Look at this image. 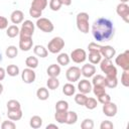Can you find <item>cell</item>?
<instances>
[{
    "instance_id": "1",
    "label": "cell",
    "mask_w": 129,
    "mask_h": 129,
    "mask_svg": "<svg viewBox=\"0 0 129 129\" xmlns=\"http://www.w3.org/2000/svg\"><path fill=\"white\" fill-rule=\"evenodd\" d=\"M92 34L99 42L109 41L114 37L115 28L113 22L105 17H99L92 25Z\"/></svg>"
},
{
    "instance_id": "2",
    "label": "cell",
    "mask_w": 129,
    "mask_h": 129,
    "mask_svg": "<svg viewBox=\"0 0 129 129\" xmlns=\"http://www.w3.org/2000/svg\"><path fill=\"white\" fill-rule=\"evenodd\" d=\"M77 27L83 33H88L90 29L89 25V14L87 12H80L76 17Z\"/></svg>"
},
{
    "instance_id": "3",
    "label": "cell",
    "mask_w": 129,
    "mask_h": 129,
    "mask_svg": "<svg viewBox=\"0 0 129 129\" xmlns=\"http://www.w3.org/2000/svg\"><path fill=\"white\" fill-rule=\"evenodd\" d=\"M100 68L103 73H105L106 77H117V69L111 61V59H101Z\"/></svg>"
},
{
    "instance_id": "4",
    "label": "cell",
    "mask_w": 129,
    "mask_h": 129,
    "mask_svg": "<svg viewBox=\"0 0 129 129\" xmlns=\"http://www.w3.org/2000/svg\"><path fill=\"white\" fill-rule=\"evenodd\" d=\"M64 46V40L60 36L53 37L47 43V50L51 53H58Z\"/></svg>"
},
{
    "instance_id": "5",
    "label": "cell",
    "mask_w": 129,
    "mask_h": 129,
    "mask_svg": "<svg viewBox=\"0 0 129 129\" xmlns=\"http://www.w3.org/2000/svg\"><path fill=\"white\" fill-rule=\"evenodd\" d=\"M35 25L37 26V28H39L41 31L43 32H46V33H49V32H52L53 29H54V26L52 24V22L45 18V17H40V18H37V21L35 23Z\"/></svg>"
},
{
    "instance_id": "6",
    "label": "cell",
    "mask_w": 129,
    "mask_h": 129,
    "mask_svg": "<svg viewBox=\"0 0 129 129\" xmlns=\"http://www.w3.org/2000/svg\"><path fill=\"white\" fill-rule=\"evenodd\" d=\"M115 62L123 71L129 70V50H125L124 52L118 54L115 58Z\"/></svg>"
},
{
    "instance_id": "7",
    "label": "cell",
    "mask_w": 129,
    "mask_h": 129,
    "mask_svg": "<svg viewBox=\"0 0 129 129\" xmlns=\"http://www.w3.org/2000/svg\"><path fill=\"white\" fill-rule=\"evenodd\" d=\"M70 58L76 63H82L87 59V52L83 48H76L71 52Z\"/></svg>"
},
{
    "instance_id": "8",
    "label": "cell",
    "mask_w": 129,
    "mask_h": 129,
    "mask_svg": "<svg viewBox=\"0 0 129 129\" xmlns=\"http://www.w3.org/2000/svg\"><path fill=\"white\" fill-rule=\"evenodd\" d=\"M81 69L78 67H70L66 72V78L70 83H75L80 80Z\"/></svg>"
},
{
    "instance_id": "9",
    "label": "cell",
    "mask_w": 129,
    "mask_h": 129,
    "mask_svg": "<svg viewBox=\"0 0 129 129\" xmlns=\"http://www.w3.org/2000/svg\"><path fill=\"white\" fill-rule=\"evenodd\" d=\"M116 12L126 23L129 22V6L127 5V3L120 2L116 7Z\"/></svg>"
},
{
    "instance_id": "10",
    "label": "cell",
    "mask_w": 129,
    "mask_h": 129,
    "mask_svg": "<svg viewBox=\"0 0 129 129\" xmlns=\"http://www.w3.org/2000/svg\"><path fill=\"white\" fill-rule=\"evenodd\" d=\"M35 78H36V75H35V72L33 71V69L26 68L21 73V79H22V81L25 84H31V83H33L35 81Z\"/></svg>"
},
{
    "instance_id": "11",
    "label": "cell",
    "mask_w": 129,
    "mask_h": 129,
    "mask_svg": "<svg viewBox=\"0 0 129 129\" xmlns=\"http://www.w3.org/2000/svg\"><path fill=\"white\" fill-rule=\"evenodd\" d=\"M102 111H103V113L107 117H114L117 114L118 108H117V105L115 103H113V102L110 101V102H108L106 104H103Z\"/></svg>"
},
{
    "instance_id": "12",
    "label": "cell",
    "mask_w": 129,
    "mask_h": 129,
    "mask_svg": "<svg viewBox=\"0 0 129 129\" xmlns=\"http://www.w3.org/2000/svg\"><path fill=\"white\" fill-rule=\"evenodd\" d=\"M100 53L102 56H104V58L112 59L116 54V49L111 45H104V46H101Z\"/></svg>"
},
{
    "instance_id": "13",
    "label": "cell",
    "mask_w": 129,
    "mask_h": 129,
    "mask_svg": "<svg viewBox=\"0 0 129 129\" xmlns=\"http://www.w3.org/2000/svg\"><path fill=\"white\" fill-rule=\"evenodd\" d=\"M96 74V67L93 63H86L81 69V75L85 78H92Z\"/></svg>"
},
{
    "instance_id": "14",
    "label": "cell",
    "mask_w": 129,
    "mask_h": 129,
    "mask_svg": "<svg viewBox=\"0 0 129 129\" xmlns=\"http://www.w3.org/2000/svg\"><path fill=\"white\" fill-rule=\"evenodd\" d=\"M78 89L80 91V93L83 94H89L92 91V84L90 81H88L87 79L81 80L78 84Z\"/></svg>"
},
{
    "instance_id": "15",
    "label": "cell",
    "mask_w": 129,
    "mask_h": 129,
    "mask_svg": "<svg viewBox=\"0 0 129 129\" xmlns=\"http://www.w3.org/2000/svg\"><path fill=\"white\" fill-rule=\"evenodd\" d=\"M23 19H24V13H23L21 10H18V9L14 10V11L11 13V15H10V20H11V22H12L13 24H16V25L22 23V22H23Z\"/></svg>"
},
{
    "instance_id": "16",
    "label": "cell",
    "mask_w": 129,
    "mask_h": 129,
    "mask_svg": "<svg viewBox=\"0 0 129 129\" xmlns=\"http://www.w3.org/2000/svg\"><path fill=\"white\" fill-rule=\"evenodd\" d=\"M33 46L32 37L30 38H20L19 39V48L23 51H28Z\"/></svg>"
},
{
    "instance_id": "17",
    "label": "cell",
    "mask_w": 129,
    "mask_h": 129,
    "mask_svg": "<svg viewBox=\"0 0 129 129\" xmlns=\"http://www.w3.org/2000/svg\"><path fill=\"white\" fill-rule=\"evenodd\" d=\"M87 57H89L90 63H93V64L99 63L102 59V55L98 50H89V56Z\"/></svg>"
},
{
    "instance_id": "18",
    "label": "cell",
    "mask_w": 129,
    "mask_h": 129,
    "mask_svg": "<svg viewBox=\"0 0 129 129\" xmlns=\"http://www.w3.org/2000/svg\"><path fill=\"white\" fill-rule=\"evenodd\" d=\"M46 73H47V76L48 77H52V78H57L60 74V67L59 64H56V63H52L50 64L47 70H46Z\"/></svg>"
},
{
    "instance_id": "19",
    "label": "cell",
    "mask_w": 129,
    "mask_h": 129,
    "mask_svg": "<svg viewBox=\"0 0 129 129\" xmlns=\"http://www.w3.org/2000/svg\"><path fill=\"white\" fill-rule=\"evenodd\" d=\"M33 52L35 55H37L39 57H46L48 54L47 48H45L43 45H39V44H37L33 47Z\"/></svg>"
},
{
    "instance_id": "20",
    "label": "cell",
    "mask_w": 129,
    "mask_h": 129,
    "mask_svg": "<svg viewBox=\"0 0 129 129\" xmlns=\"http://www.w3.org/2000/svg\"><path fill=\"white\" fill-rule=\"evenodd\" d=\"M7 116L12 121H18V120H20L22 118V111H21V109H18V110H8L7 111Z\"/></svg>"
},
{
    "instance_id": "21",
    "label": "cell",
    "mask_w": 129,
    "mask_h": 129,
    "mask_svg": "<svg viewBox=\"0 0 129 129\" xmlns=\"http://www.w3.org/2000/svg\"><path fill=\"white\" fill-rule=\"evenodd\" d=\"M19 31H20V29L18 28V26L16 24H13V25H10L7 27L6 34L8 37L13 38V37H16L17 35H19Z\"/></svg>"
},
{
    "instance_id": "22",
    "label": "cell",
    "mask_w": 129,
    "mask_h": 129,
    "mask_svg": "<svg viewBox=\"0 0 129 129\" xmlns=\"http://www.w3.org/2000/svg\"><path fill=\"white\" fill-rule=\"evenodd\" d=\"M29 125L31 128H34V129H37V128H40L41 125H42V119L41 117L35 115V116H32L30 118V121H29Z\"/></svg>"
},
{
    "instance_id": "23",
    "label": "cell",
    "mask_w": 129,
    "mask_h": 129,
    "mask_svg": "<svg viewBox=\"0 0 129 129\" xmlns=\"http://www.w3.org/2000/svg\"><path fill=\"white\" fill-rule=\"evenodd\" d=\"M56 60H57V63L60 64V66H68V64L70 63L71 58H70V56H69L68 53L61 52V53H59V54L57 55Z\"/></svg>"
},
{
    "instance_id": "24",
    "label": "cell",
    "mask_w": 129,
    "mask_h": 129,
    "mask_svg": "<svg viewBox=\"0 0 129 129\" xmlns=\"http://www.w3.org/2000/svg\"><path fill=\"white\" fill-rule=\"evenodd\" d=\"M36 97H37L39 100H41V101H45V100H47L48 97H49L48 90H47L46 88H44V87L39 88V89L36 91Z\"/></svg>"
},
{
    "instance_id": "25",
    "label": "cell",
    "mask_w": 129,
    "mask_h": 129,
    "mask_svg": "<svg viewBox=\"0 0 129 129\" xmlns=\"http://www.w3.org/2000/svg\"><path fill=\"white\" fill-rule=\"evenodd\" d=\"M47 3H48L47 0H32L30 7H33V8H36V9L42 11L43 9L46 8Z\"/></svg>"
},
{
    "instance_id": "26",
    "label": "cell",
    "mask_w": 129,
    "mask_h": 129,
    "mask_svg": "<svg viewBox=\"0 0 129 129\" xmlns=\"http://www.w3.org/2000/svg\"><path fill=\"white\" fill-rule=\"evenodd\" d=\"M25 64L27 68H30V69H36L38 67V58L36 56H28L26 59H25Z\"/></svg>"
},
{
    "instance_id": "27",
    "label": "cell",
    "mask_w": 129,
    "mask_h": 129,
    "mask_svg": "<svg viewBox=\"0 0 129 129\" xmlns=\"http://www.w3.org/2000/svg\"><path fill=\"white\" fill-rule=\"evenodd\" d=\"M75 92H76V88H75V86H74L72 83L64 84V86H63V88H62V93H63L66 96L71 97V96H73V95L75 94Z\"/></svg>"
},
{
    "instance_id": "28",
    "label": "cell",
    "mask_w": 129,
    "mask_h": 129,
    "mask_svg": "<svg viewBox=\"0 0 129 129\" xmlns=\"http://www.w3.org/2000/svg\"><path fill=\"white\" fill-rule=\"evenodd\" d=\"M78 121V114L74 111H68L67 113V119H66V123L69 125H73Z\"/></svg>"
},
{
    "instance_id": "29",
    "label": "cell",
    "mask_w": 129,
    "mask_h": 129,
    "mask_svg": "<svg viewBox=\"0 0 129 129\" xmlns=\"http://www.w3.org/2000/svg\"><path fill=\"white\" fill-rule=\"evenodd\" d=\"M118 85V79L117 77H106L105 78V86L111 89L116 88Z\"/></svg>"
},
{
    "instance_id": "30",
    "label": "cell",
    "mask_w": 129,
    "mask_h": 129,
    "mask_svg": "<svg viewBox=\"0 0 129 129\" xmlns=\"http://www.w3.org/2000/svg\"><path fill=\"white\" fill-rule=\"evenodd\" d=\"M93 86H105V77L102 75H94L92 80Z\"/></svg>"
},
{
    "instance_id": "31",
    "label": "cell",
    "mask_w": 129,
    "mask_h": 129,
    "mask_svg": "<svg viewBox=\"0 0 129 129\" xmlns=\"http://www.w3.org/2000/svg\"><path fill=\"white\" fill-rule=\"evenodd\" d=\"M5 53H6V56L9 57V58H14L17 54H18V48L14 45H9L6 50H5Z\"/></svg>"
},
{
    "instance_id": "32",
    "label": "cell",
    "mask_w": 129,
    "mask_h": 129,
    "mask_svg": "<svg viewBox=\"0 0 129 129\" xmlns=\"http://www.w3.org/2000/svg\"><path fill=\"white\" fill-rule=\"evenodd\" d=\"M6 74L10 77H16L19 75V68L16 64H9L6 68Z\"/></svg>"
},
{
    "instance_id": "33",
    "label": "cell",
    "mask_w": 129,
    "mask_h": 129,
    "mask_svg": "<svg viewBox=\"0 0 129 129\" xmlns=\"http://www.w3.org/2000/svg\"><path fill=\"white\" fill-rule=\"evenodd\" d=\"M67 113L68 111H55V114H54V119L60 123V124H63L66 123V119H67Z\"/></svg>"
},
{
    "instance_id": "34",
    "label": "cell",
    "mask_w": 129,
    "mask_h": 129,
    "mask_svg": "<svg viewBox=\"0 0 129 129\" xmlns=\"http://www.w3.org/2000/svg\"><path fill=\"white\" fill-rule=\"evenodd\" d=\"M46 85H47V88L50 89V90H55L58 88L59 86V81L57 80V78H52V77H49L47 82H46Z\"/></svg>"
},
{
    "instance_id": "35",
    "label": "cell",
    "mask_w": 129,
    "mask_h": 129,
    "mask_svg": "<svg viewBox=\"0 0 129 129\" xmlns=\"http://www.w3.org/2000/svg\"><path fill=\"white\" fill-rule=\"evenodd\" d=\"M87 109H89V110H93V109H95L97 106H98V102H97V100L95 99V98H87V100H86V103H85V105H84Z\"/></svg>"
},
{
    "instance_id": "36",
    "label": "cell",
    "mask_w": 129,
    "mask_h": 129,
    "mask_svg": "<svg viewBox=\"0 0 129 129\" xmlns=\"http://www.w3.org/2000/svg\"><path fill=\"white\" fill-rule=\"evenodd\" d=\"M69 103L64 100H59L55 103V111H68Z\"/></svg>"
},
{
    "instance_id": "37",
    "label": "cell",
    "mask_w": 129,
    "mask_h": 129,
    "mask_svg": "<svg viewBox=\"0 0 129 129\" xmlns=\"http://www.w3.org/2000/svg\"><path fill=\"white\" fill-rule=\"evenodd\" d=\"M21 109V105L17 100H9L7 102V110H18Z\"/></svg>"
},
{
    "instance_id": "38",
    "label": "cell",
    "mask_w": 129,
    "mask_h": 129,
    "mask_svg": "<svg viewBox=\"0 0 129 129\" xmlns=\"http://www.w3.org/2000/svg\"><path fill=\"white\" fill-rule=\"evenodd\" d=\"M87 98H88V97L86 96V94L79 93V94H77V95L75 96V102H76L78 105H80V106H84L85 103H86Z\"/></svg>"
},
{
    "instance_id": "39",
    "label": "cell",
    "mask_w": 129,
    "mask_h": 129,
    "mask_svg": "<svg viewBox=\"0 0 129 129\" xmlns=\"http://www.w3.org/2000/svg\"><path fill=\"white\" fill-rule=\"evenodd\" d=\"M105 88L106 87H104V86H94L92 89H93V92H94L95 96H97V98H98V97H100V96H102L106 93Z\"/></svg>"
},
{
    "instance_id": "40",
    "label": "cell",
    "mask_w": 129,
    "mask_h": 129,
    "mask_svg": "<svg viewBox=\"0 0 129 129\" xmlns=\"http://www.w3.org/2000/svg\"><path fill=\"white\" fill-rule=\"evenodd\" d=\"M81 128L82 129H92L94 128V121L92 119H85L81 123Z\"/></svg>"
},
{
    "instance_id": "41",
    "label": "cell",
    "mask_w": 129,
    "mask_h": 129,
    "mask_svg": "<svg viewBox=\"0 0 129 129\" xmlns=\"http://www.w3.org/2000/svg\"><path fill=\"white\" fill-rule=\"evenodd\" d=\"M61 2L60 0H50L49 1V8L52 11H58L61 7Z\"/></svg>"
},
{
    "instance_id": "42",
    "label": "cell",
    "mask_w": 129,
    "mask_h": 129,
    "mask_svg": "<svg viewBox=\"0 0 129 129\" xmlns=\"http://www.w3.org/2000/svg\"><path fill=\"white\" fill-rule=\"evenodd\" d=\"M121 83L124 87H129V70L123 71L121 76Z\"/></svg>"
},
{
    "instance_id": "43",
    "label": "cell",
    "mask_w": 129,
    "mask_h": 129,
    "mask_svg": "<svg viewBox=\"0 0 129 129\" xmlns=\"http://www.w3.org/2000/svg\"><path fill=\"white\" fill-rule=\"evenodd\" d=\"M42 14V11L41 10H38L36 8H33V7H30L29 8V15L33 18H40Z\"/></svg>"
},
{
    "instance_id": "44",
    "label": "cell",
    "mask_w": 129,
    "mask_h": 129,
    "mask_svg": "<svg viewBox=\"0 0 129 129\" xmlns=\"http://www.w3.org/2000/svg\"><path fill=\"white\" fill-rule=\"evenodd\" d=\"M22 28H25V29H28V30H31L34 32V23L30 20H24L22 22V25H21Z\"/></svg>"
},
{
    "instance_id": "45",
    "label": "cell",
    "mask_w": 129,
    "mask_h": 129,
    "mask_svg": "<svg viewBox=\"0 0 129 129\" xmlns=\"http://www.w3.org/2000/svg\"><path fill=\"white\" fill-rule=\"evenodd\" d=\"M15 127H16V125L12 120L11 121H3V123L1 124L2 129H14Z\"/></svg>"
},
{
    "instance_id": "46",
    "label": "cell",
    "mask_w": 129,
    "mask_h": 129,
    "mask_svg": "<svg viewBox=\"0 0 129 129\" xmlns=\"http://www.w3.org/2000/svg\"><path fill=\"white\" fill-rule=\"evenodd\" d=\"M110 101H111V97H110V95H108L107 93H105L104 95L98 97V102L101 103L102 105H103V104H106V103H108V102H110Z\"/></svg>"
},
{
    "instance_id": "47",
    "label": "cell",
    "mask_w": 129,
    "mask_h": 129,
    "mask_svg": "<svg viewBox=\"0 0 129 129\" xmlns=\"http://www.w3.org/2000/svg\"><path fill=\"white\" fill-rule=\"evenodd\" d=\"M100 128H101V129H113V128H114V125H113V123H112L111 121L105 120V121H103V122L101 123Z\"/></svg>"
},
{
    "instance_id": "48",
    "label": "cell",
    "mask_w": 129,
    "mask_h": 129,
    "mask_svg": "<svg viewBox=\"0 0 129 129\" xmlns=\"http://www.w3.org/2000/svg\"><path fill=\"white\" fill-rule=\"evenodd\" d=\"M8 27V19L4 16H0V29H5Z\"/></svg>"
},
{
    "instance_id": "49",
    "label": "cell",
    "mask_w": 129,
    "mask_h": 129,
    "mask_svg": "<svg viewBox=\"0 0 129 129\" xmlns=\"http://www.w3.org/2000/svg\"><path fill=\"white\" fill-rule=\"evenodd\" d=\"M101 46H102V45L97 44L96 42H90L89 45H88V49H89V50H98V51H100Z\"/></svg>"
},
{
    "instance_id": "50",
    "label": "cell",
    "mask_w": 129,
    "mask_h": 129,
    "mask_svg": "<svg viewBox=\"0 0 129 129\" xmlns=\"http://www.w3.org/2000/svg\"><path fill=\"white\" fill-rule=\"evenodd\" d=\"M5 76H6V70L0 67V81H2V80H4V78H5Z\"/></svg>"
},
{
    "instance_id": "51",
    "label": "cell",
    "mask_w": 129,
    "mask_h": 129,
    "mask_svg": "<svg viewBox=\"0 0 129 129\" xmlns=\"http://www.w3.org/2000/svg\"><path fill=\"white\" fill-rule=\"evenodd\" d=\"M61 2V5H64V6H70L72 4V0H60Z\"/></svg>"
},
{
    "instance_id": "52",
    "label": "cell",
    "mask_w": 129,
    "mask_h": 129,
    "mask_svg": "<svg viewBox=\"0 0 129 129\" xmlns=\"http://www.w3.org/2000/svg\"><path fill=\"white\" fill-rule=\"evenodd\" d=\"M50 128H54V129H57V126L55 124H48L46 126V129H50Z\"/></svg>"
},
{
    "instance_id": "53",
    "label": "cell",
    "mask_w": 129,
    "mask_h": 129,
    "mask_svg": "<svg viewBox=\"0 0 129 129\" xmlns=\"http://www.w3.org/2000/svg\"><path fill=\"white\" fill-rule=\"evenodd\" d=\"M2 92H3V85L0 83V95L2 94Z\"/></svg>"
},
{
    "instance_id": "54",
    "label": "cell",
    "mask_w": 129,
    "mask_h": 129,
    "mask_svg": "<svg viewBox=\"0 0 129 129\" xmlns=\"http://www.w3.org/2000/svg\"><path fill=\"white\" fill-rule=\"evenodd\" d=\"M128 1H129V0H120V2H121V3H127Z\"/></svg>"
},
{
    "instance_id": "55",
    "label": "cell",
    "mask_w": 129,
    "mask_h": 129,
    "mask_svg": "<svg viewBox=\"0 0 129 129\" xmlns=\"http://www.w3.org/2000/svg\"><path fill=\"white\" fill-rule=\"evenodd\" d=\"M2 61V54H1V52H0V62Z\"/></svg>"
},
{
    "instance_id": "56",
    "label": "cell",
    "mask_w": 129,
    "mask_h": 129,
    "mask_svg": "<svg viewBox=\"0 0 129 129\" xmlns=\"http://www.w3.org/2000/svg\"><path fill=\"white\" fill-rule=\"evenodd\" d=\"M0 121H1V117H0Z\"/></svg>"
}]
</instances>
